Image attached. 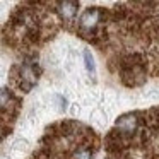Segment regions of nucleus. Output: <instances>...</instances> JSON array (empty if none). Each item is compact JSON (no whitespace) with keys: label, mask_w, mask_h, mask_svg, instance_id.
Returning a JSON list of instances; mask_svg holds the SVG:
<instances>
[{"label":"nucleus","mask_w":159,"mask_h":159,"mask_svg":"<svg viewBox=\"0 0 159 159\" xmlns=\"http://www.w3.org/2000/svg\"><path fill=\"white\" fill-rule=\"evenodd\" d=\"M19 79H21V87L24 91H29L38 80V74H36V69L33 63L26 62L21 65V70H19Z\"/></svg>","instance_id":"obj_1"},{"label":"nucleus","mask_w":159,"mask_h":159,"mask_svg":"<svg viewBox=\"0 0 159 159\" xmlns=\"http://www.w3.org/2000/svg\"><path fill=\"white\" fill-rule=\"evenodd\" d=\"M101 22V11L99 9H87L79 19V26L86 31H93Z\"/></svg>","instance_id":"obj_2"},{"label":"nucleus","mask_w":159,"mask_h":159,"mask_svg":"<svg viewBox=\"0 0 159 159\" xmlns=\"http://www.w3.org/2000/svg\"><path fill=\"white\" fill-rule=\"evenodd\" d=\"M79 4L77 0H58L57 2V12L63 21H72L77 14Z\"/></svg>","instance_id":"obj_3"},{"label":"nucleus","mask_w":159,"mask_h":159,"mask_svg":"<svg viewBox=\"0 0 159 159\" xmlns=\"http://www.w3.org/2000/svg\"><path fill=\"white\" fill-rule=\"evenodd\" d=\"M137 125H139V118L137 115H123L116 120V128L120 134L125 135H132L135 130H137Z\"/></svg>","instance_id":"obj_4"},{"label":"nucleus","mask_w":159,"mask_h":159,"mask_svg":"<svg viewBox=\"0 0 159 159\" xmlns=\"http://www.w3.org/2000/svg\"><path fill=\"white\" fill-rule=\"evenodd\" d=\"M84 63H86L87 72L94 75V72H96V65H94V58H93V55H91L89 50H84Z\"/></svg>","instance_id":"obj_5"},{"label":"nucleus","mask_w":159,"mask_h":159,"mask_svg":"<svg viewBox=\"0 0 159 159\" xmlns=\"http://www.w3.org/2000/svg\"><path fill=\"white\" fill-rule=\"evenodd\" d=\"M91 157H93V152L89 149H80L74 154V159H91Z\"/></svg>","instance_id":"obj_6"},{"label":"nucleus","mask_w":159,"mask_h":159,"mask_svg":"<svg viewBox=\"0 0 159 159\" xmlns=\"http://www.w3.org/2000/svg\"><path fill=\"white\" fill-rule=\"evenodd\" d=\"M140 2H147V0H140Z\"/></svg>","instance_id":"obj_7"}]
</instances>
